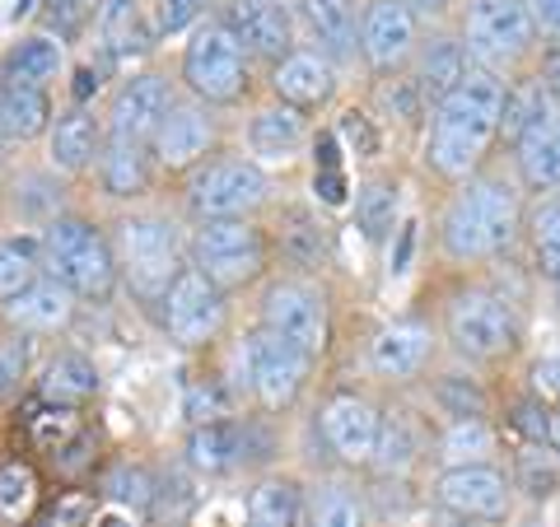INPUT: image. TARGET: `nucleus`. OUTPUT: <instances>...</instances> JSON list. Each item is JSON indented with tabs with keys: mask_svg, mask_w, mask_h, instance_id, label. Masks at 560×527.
<instances>
[{
	"mask_svg": "<svg viewBox=\"0 0 560 527\" xmlns=\"http://www.w3.org/2000/svg\"><path fill=\"white\" fill-rule=\"evenodd\" d=\"M504 98H510V80L490 75V70H471V75L430 108V136H425V164L440 173L444 183L463 187L477 178L486 154L495 150L504 131Z\"/></svg>",
	"mask_w": 560,
	"mask_h": 527,
	"instance_id": "nucleus-1",
	"label": "nucleus"
},
{
	"mask_svg": "<svg viewBox=\"0 0 560 527\" xmlns=\"http://www.w3.org/2000/svg\"><path fill=\"white\" fill-rule=\"evenodd\" d=\"M523 187L504 173H477L448 197L440 215V248L448 261L477 267V261H495L523 238Z\"/></svg>",
	"mask_w": 560,
	"mask_h": 527,
	"instance_id": "nucleus-2",
	"label": "nucleus"
},
{
	"mask_svg": "<svg viewBox=\"0 0 560 527\" xmlns=\"http://www.w3.org/2000/svg\"><path fill=\"white\" fill-rule=\"evenodd\" d=\"M463 43L471 61L490 75H528L537 51H541V28L528 0H467L463 10Z\"/></svg>",
	"mask_w": 560,
	"mask_h": 527,
	"instance_id": "nucleus-3",
	"label": "nucleus"
},
{
	"mask_svg": "<svg viewBox=\"0 0 560 527\" xmlns=\"http://www.w3.org/2000/svg\"><path fill=\"white\" fill-rule=\"evenodd\" d=\"M444 337L467 364H500L523 341V323L510 294L490 285H463L444 304Z\"/></svg>",
	"mask_w": 560,
	"mask_h": 527,
	"instance_id": "nucleus-4",
	"label": "nucleus"
},
{
	"mask_svg": "<svg viewBox=\"0 0 560 527\" xmlns=\"http://www.w3.org/2000/svg\"><path fill=\"white\" fill-rule=\"evenodd\" d=\"M43 267L84 298H108L117 285V257L90 220H51L43 238Z\"/></svg>",
	"mask_w": 560,
	"mask_h": 527,
	"instance_id": "nucleus-5",
	"label": "nucleus"
},
{
	"mask_svg": "<svg viewBox=\"0 0 560 527\" xmlns=\"http://www.w3.org/2000/svg\"><path fill=\"white\" fill-rule=\"evenodd\" d=\"M238 33L230 24H201L197 38L183 51V80L187 90L206 98V103H234L243 90H248V57H243Z\"/></svg>",
	"mask_w": 560,
	"mask_h": 527,
	"instance_id": "nucleus-6",
	"label": "nucleus"
},
{
	"mask_svg": "<svg viewBox=\"0 0 560 527\" xmlns=\"http://www.w3.org/2000/svg\"><path fill=\"white\" fill-rule=\"evenodd\" d=\"M514 481L510 471L495 462H467V467H444L434 477V504L448 518H471V523H510L514 514Z\"/></svg>",
	"mask_w": 560,
	"mask_h": 527,
	"instance_id": "nucleus-7",
	"label": "nucleus"
},
{
	"mask_svg": "<svg viewBox=\"0 0 560 527\" xmlns=\"http://www.w3.org/2000/svg\"><path fill=\"white\" fill-rule=\"evenodd\" d=\"M191 248H197V271H206L220 290L248 285L267 267V234L248 220H201Z\"/></svg>",
	"mask_w": 560,
	"mask_h": 527,
	"instance_id": "nucleus-8",
	"label": "nucleus"
},
{
	"mask_svg": "<svg viewBox=\"0 0 560 527\" xmlns=\"http://www.w3.org/2000/svg\"><path fill=\"white\" fill-rule=\"evenodd\" d=\"M121 271L136 285L140 298H160L173 290V280L183 276L178 267V234L160 215H136L121 224Z\"/></svg>",
	"mask_w": 560,
	"mask_h": 527,
	"instance_id": "nucleus-9",
	"label": "nucleus"
},
{
	"mask_svg": "<svg viewBox=\"0 0 560 527\" xmlns=\"http://www.w3.org/2000/svg\"><path fill=\"white\" fill-rule=\"evenodd\" d=\"M261 327L276 331L280 341L304 350L308 360H318L327 350V304L323 290L304 285V280H276L261 298Z\"/></svg>",
	"mask_w": 560,
	"mask_h": 527,
	"instance_id": "nucleus-10",
	"label": "nucleus"
},
{
	"mask_svg": "<svg viewBox=\"0 0 560 527\" xmlns=\"http://www.w3.org/2000/svg\"><path fill=\"white\" fill-rule=\"evenodd\" d=\"M271 178L253 160H220L191 183V210L201 220H243L267 201Z\"/></svg>",
	"mask_w": 560,
	"mask_h": 527,
	"instance_id": "nucleus-11",
	"label": "nucleus"
},
{
	"mask_svg": "<svg viewBox=\"0 0 560 527\" xmlns=\"http://www.w3.org/2000/svg\"><path fill=\"white\" fill-rule=\"evenodd\" d=\"M308 364L313 360L304 355V350L280 341L267 327L248 341V383H253V393L267 411H290L294 401H300L304 383H308Z\"/></svg>",
	"mask_w": 560,
	"mask_h": 527,
	"instance_id": "nucleus-12",
	"label": "nucleus"
},
{
	"mask_svg": "<svg viewBox=\"0 0 560 527\" xmlns=\"http://www.w3.org/2000/svg\"><path fill=\"white\" fill-rule=\"evenodd\" d=\"M318 434L346 467H370L378 453L383 411L360 393H331L318 411Z\"/></svg>",
	"mask_w": 560,
	"mask_h": 527,
	"instance_id": "nucleus-13",
	"label": "nucleus"
},
{
	"mask_svg": "<svg viewBox=\"0 0 560 527\" xmlns=\"http://www.w3.org/2000/svg\"><path fill=\"white\" fill-rule=\"evenodd\" d=\"M164 327L178 346H206L224 327V290L197 267H183L164 294Z\"/></svg>",
	"mask_w": 560,
	"mask_h": 527,
	"instance_id": "nucleus-14",
	"label": "nucleus"
},
{
	"mask_svg": "<svg viewBox=\"0 0 560 527\" xmlns=\"http://www.w3.org/2000/svg\"><path fill=\"white\" fill-rule=\"evenodd\" d=\"M420 47V20L407 0H370L360 14V57L370 61L378 75L401 70Z\"/></svg>",
	"mask_w": 560,
	"mask_h": 527,
	"instance_id": "nucleus-15",
	"label": "nucleus"
},
{
	"mask_svg": "<svg viewBox=\"0 0 560 527\" xmlns=\"http://www.w3.org/2000/svg\"><path fill=\"white\" fill-rule=\"evenodd\" d=\"M173 113V90L164 75H136L117 90L113 113H108V131L113 136H131L140 145H150L160 127Z\"/></svg>",
	"mask_w": 560,
	"mask_h": 527,
	"instance_id": "nucleus-16",
	"label": "nucleus"
},
{
	"mask_svg": "<svg viewBox=\"0 0 560 527\" xmlns=\"http://www.w3.org/2000/svg\"><path fill=\"white\" fill-rule=\"evenodd\" d=\"M434 350V331L425 323H393L370 341V368L378 378H416L425 374Z\"/></svg>",
	"mask_w": 560,
	"mask_h": 527,
	"instance_id": "nucleus-17",
	"label": "nucleus"
},
{
	"mask_svg": "<svg viewBox=\"0 0 560 527\" xmlns=\"http://www.w3.org/2000/svg\"><path fill=\"white\" fill-rule=\"evenodd\" d=\"M276 94L280 103H290V108H323V103H331V94H337V66H331V57H323V51H290L285 61L276 66Z\"/></svg>",
	"mask_w": 560,
	"mask_h": 527,
	"instance_id": "nucleus-18",
	"label": "nucleus"
},
{
	"mask_svg": "<svg viewBox=\"0 0 560 527\" xmlns=\"http://www.w3.org/2000/svg\"><path fill=\"white\" fill-rule=\"evenodd\" d=\"M416 84H420V94H425V103L434 108L440 98H448L458 84L477 70V61H471V51H467V43L463 38H430V43H420L416 47Z\"/></svg>",
	"mask_w": 560,
	"mask_h": 527,
	"instance_id": "nucleus-19",
	"label": "nucleus"
},
{
	"mask_svg": "<svg viewBox=\"0 0 560 527\" xmlns=\"http://www.w3.org/2000/svg\"><path fill=\"white\" fill-rule=\"evenodd\" d=\"M210 145H215V121L201 108H173L168 121L154 136V160L164 168H191L201 164Z\"/></svg>",
	"mask_w": 560,
	"mask_h": 527,
	"instance_id": "nucleus-20",
	"label": "nucleus"
},
{
	"mask_svg": "<svg viewBox=\"0 0 560 527\" xmlns=\"http://www.w3.org/2000/svg\"><path fill=\"white\" fill-rule=\"evenodd\" d=\"M230 28L238 33V43L248 51H261V57H276V61L290 57L294 28H290L285 5H276V0H238L230 14Z\"/></svg>",
	"mask_w": 560,
	"mask_h": 527,
	"instance_id": "nucleus-21",
	"label": "nucleus"
},
{
	"mask_svg": "<svg viewBox=\"0 0 560 527\" xmlns=\"http://www.w3.org/2000/svg\"><path fill=\"white\" fill-rule=\"evenodd\" d=\"M510 150H514V178L523 191H533V197L560 191V117L514 140Z\"/></svg>",
	"mask_w": 560,
	"mask_h": 527,
	"instance_id": "nucleus-22",
	"label": "nucleus"
},
{
	"mask_svg": "<svg viewBox=\"0 0 560 527\" xmlns=\"http://www.w3.org/2000/svg\"><path fill=\"white\" fill-rule=\"evenodd\" d=\"M300 14L323 57H355L360 47L355 0H300Z\"/></svg>",
	"mask_w": 560,
	"mask_h": 527,
	"instance_id": "nucleus-23",
	"label": "nucleus"
},
{
	"mask_svg": "<svg viewBox=\"0 0 560 527\" xmlns=\"http://www.w3.org/2000/svg\"><path fill=\"white\" fill-rule=\"evenodd\" d=\"M248 140H253V154L271 164H285L294 160V150L308 140V127H304V113L290 108V103H271V108H261L248 127Z\"/></svg>",
	"mask_w": 560,
	"mask_h": 527,
	"instance_id": "nucleus-24",
	"label": "nucleus"
},
{
	"mask_svg": "<svg viewBox=\"0 0 560 527\" xmlns=\"http://www.w3.org/2000/svg\"><path fill=\"white\" fill-rule=\"evenodd\" d=\"M98 173H103L108 197H140V191L150 187V154H145L140 140L108 131V140H103V154H98Z\"/></svg>",
	"mask_w": 560,
	"mask_h": 527,
	"instance_id": "nucleus-25",
	"label": "nucleus"
},
{
	"mask_svg": "<svg viewBox=\"0 0 560 527\" xmlns=\"http://www.w3.org/2000/svg\"><path fill=\"white\" fill-rule=\"evenodd\" d=\"M551 117H560V103L541 90V80L533 75H518V80H510V98H504V131H500V140L504 145H514V140H523L528 131H537V127H547Z\"/></svg>",
	"mask_w": 560,
	"mask_h": 527,
	"instance_id": "nucleus-26",
	"label": "nucleus"
},
{
	"mask_svg": "<svg viewBox=\"0 0 560 527\" xmlns=\"http://www.w3.org/2000/svg\"><path fill=\"white\" fill-rule=\"evenodd\" d=\"M401 187L397 178H364L360 191H355V230L370 238V243H383L401 230Z\"/></svg>",
	"mask_w": 560,
	"mask_h": 527,
	"instance_id": "nucleus-27",
	"label": "nucleus"
},
{
	"mask_svg": "<svg viewBox=\"0 0 560 527\" xmlns=\"http://www.w3.org/2000/svg\"><path fill=\"white\" fill-rule=\"evenodd\" d=\"M70 313H75V294H70L57 276L38 280V285L24 290L10 304V318L20 327H28V331H57V327L70 323Z\"/></svg>",
	"mask_w": 560,
	"mask_h": 527,
	"instance_id": "nucleus-28",
	"label": "nucleus"
},
{
	"mask_svg": "<svg viewBox=\"0 0 560 527\" xmlns=\"http://www.w3.org/2000/svg\"><path fill=\"white\" fill-rule=\"evenodd\" d=\"M94 154H103V127L94 121V113H66L57 121V131H51V164L61 173H80L94 164Z\"/></svg>",
	"mask_w": 560,
	"mask_h": 527,
	"instance_id": "nucleus-29",
	"label": "nucleus"
},
{
	"mask_svg": "<svg viewBox=\"0 0 560 527\" xmlns=\"http://www.w3.org/2000/svg\"><path fill=\"white\" fill-rule=\"evenodd\" d=\"M47 121H51L47 90H38V84H14V80L0 84V131L5 136L33 140L47 131Z\"/></svg>",
	"mask_w": 560,
	"mask_h": 527,
	"instance_id": "nucleus-30",
	"label": "nucleus"
},
{
	"mask_svg": "<svg viewBox=\"0 0 560 527\" xmlns=\"http://www.w3.org/2000/svg\"><path fill=\"white\" fill-rule=\"evenodd\" d=\"M523 238H528L537 276L556 280L560 276V191H547V197H537L528 206V215H523Z\"/></svg>",
	"mask_w": 560,
	"mask_h": 527,
	"instance_id": "nucleus-31",
	"label": "nucleus"
},
{
	"mask_svg": "<svg viewBox=\"0 0 560 527\" xmlns=\"http://www.w3.org/2000/svg\"><path fill=\"white\" fill-rule=\"evenodd\" d=\"M94 393H98V368H94V360H84L80 350H61V355L47 364L43 397L51 407H80V401H90Z\"/></svg>",
	"mask_w": 560,
	"mask_h": 527,
	"instance_id": "nucleus-32",
	"label": "nucleus"
},
{
	"mask_svg": "<svg viewBox=\"0 0 560 527\" xmlns=\"http://www.w3.org/2000/svg\"><path fill=\"white\" fill-rule=\"evenodd\" d=\"M430 401L440 407L444 420H490V388L481 378L463 374V368H448V374H440L430 383Z\"/></svg>",
	"mask_w": 560,
	"mask_h": 527,
	"instance_id": "nucleus-33",
	"label": "nucleus"
},
{
	"mask_svg": "<svg viewBox=\"0 0 560 527\" xmlns=\"http://www.w3.org/2000/svg\"><path fill=\"white\" fill-rule=\"evenodd\" d=\"M510 481L523 500H556L560 495V458L551 453V444H518L514 462H510Z\"/></svg>",
	"mask_w": 560,
	"mask_h": 527,
	"instance_id": "nucleus-34",
	"label": "nucleus"
},
{
	"mask_svg": "<svg viewBox=\"0 0 560 527\" xmlns=\"http://www.w3.org/2000/svg\"><path fill=\"white\" fill-rule=\"evenodd\" d=\"M243 527H308L300 485L285 481V477L261 481L248 495V523Z\"/></svg>",
	"mask_w": 560,
	"mask_h": 527,
	"instance_id": "nucleus-35",
	"label": "nucleus"
},
{
	"mask_svg": "<svg viewBox=\"0 0 560 527\" xmlns=\"http://www.w3.org/2000/svg\"><path fill=\"white\" fill-rule=\"evenodd\" d=\"M243 444H248V430H238L234 420H206L187 438V458L201 471H230L243 458Z\"/></svg>",
	"mask_w": 560,
	"mask_h": 527,
	"instance_id": "nucleus-36",
	"label": "nucleus"
},
{
	"mask_svg": "<svg viewBox=\"0 0 560 527\" xmlns=\"http://www.w3.org/2000/svg\"><path fill=\"white\" fill-rule=\"evenodd\" d=\"M327 248H331L327 224L313 210L304 206L280 210V253H285V261H294V267H323Z\"/></svg>",
	"mask_w": 560,
	"mask_h": 527,
	"instance_id": "nucleus-37",
	"label": "nucleus"
},
{
	"mask_svg": "<svg viewBox=\"0 0 560 527\" xmlns=\"http://www.w3.org/2000/svg\"><path fill=\"white\" fill-rule=\"evenodd\" d=\"M495 448H500V434L490 420H444V434H440L444 467L495 462Z\"/></svg>",
	"mask_w": 560,
	"mask_h": 527,
	"instance_id": "nucleus-38",
	"label": "nucleus"
},
{
	"mask_svg": "<svg viewBox=\"0 0 560 527\" xmlns=\"http://www.w3.org/2000/svg\"><path fill=\"white\" fill-rule=\"evenodd\" d=\"M308 527H370V508H364V495L346 481H327L318 485L308 508Z\"/></svg>",
	"mask_w": 560,
	"mask_h": 527,
	"instance_id": "nucleus-39",
	"label": "nucleus"
},
{
	"mask_svg": "<svg viewBox=\"0 0 560 527\" xmlns=\"http://www.w3.org/2000/svg\"><path fill=\"white\" fill-rule=\"evenodd\" d=\"M61 43H51V38H24V43H14L10 47V57H5V80L14 84H43L47 80H57V70H61Z\"/></svg>",
	"mask_w": 560,
	"mask_h": 527,
	"instance_id": "nucleus-40",
	"label": "nucleus"
},
{
	"mask_svg": "<svg viewBox=\"0 0 560 527\" xmlns=\"http://www.w3.org/2000/svg\"><path fill=\"white\" fill-rule=\"evenodd\" d=\"M33 508H38V471L28 462H5L0 467V527H24Z\"/></svg>",
	"mask_w": 560,
	"mask_h": 527,
	"instance_id": "nucleus-41",
	"label": "nucleus"
},
{
	"mask_svg": "<svg viewBox=\"0 0 560 527\" xmlns=\"http://www.w3.org/2000/svg\"><path fill=\"white\" fill-rule=\"evenodd\" d=\"M420 458V434L407 415H383V434H378V453L374 462L383 477H401V471H411Z\"/></svg>",
	"mask_w": 560,
	"mask_h": 527,
	"instance_id": "nucleus-42",
	"label": "nucleus"
},
{
	"mask_svg": "<svg viewBox=\"0 0 560 527\" xmlns=\"http://www.w3.org/2000/svg\"><path fill=\"white\" fill-rule=\"evenodd\" d=\"M43 280V257L33 243H20V238H5L0 243V298L14 304L24 290H33Z\"/></svg>",
	"mask_w": 560,
	"mask_h": 527,
	"instance_id": "nucleus-43",
	"label": "nucleus"
},
{
	"mask_svg": "<svg viewBox=\"0 0 560 527\" xmlns=\"http://www.w3.org/2000/svg\"><path fill=\"white\" fill-rule=\"evenodd\" d=\"M98 38L103 47L113 51V57H131L140 51V5L136 0H103L98 5Z\"/></svg>",
	"mask_w": 560,
	"mask_h": 527,
	"instance_id": "nucleus-44",
	"label": "nucleus"
},
{
	"mask_svg": "<svg viewBox=\"0 0 560 527\" xmlns=\"http://www.w3.org/2000/svg\"><path fill=\"white\" fill-rule=\"evenodd\" d=\"M510 430L518 434V444H547V430H551V407L541 397H518L510 407Z\"/></svg>",
	"mask_w": 560,
	"mask_h": 527,
	"instance_id": "nucleus-45",
	"label": "nucleus"
},
{
	"mask_svg": "<svg viewBox=\"0 0 560 527\" xmlns=\"http://www.w3.org/2000/svg\"><path fill=\"white\" fill-rule=\"evenodd\" d=\"M38 527H94V495L90 490H66L57 504H47Z\"/></svg>",
	"mask_w": 560,
	"mask_h": 527,
	"instance_id": "nucleus-46",
	"label": "nucleus"
},
{
	"mask_svg": "<svg viewBox=\"0 0 560 527\" xmlns=\"http://www.w3.org/2000/svg\"><path fill=\"white\" fill-rule=\"evenodd\" d=\"M337 140L355 154V160H370V154H378V131H374V117L370 113H360V108H350L341 113V127H337Z\"/></svg>",
	"mask_w": 560,
	"mask_h": 527,
	"instance_id": "nucleus-47",
	"label": "nucleus"
},
{
	"mask_svg": "<svg viewBox=\"0 0 560 527\" xmlns=\"http://www.w3.org/2000/svg\"><path fill=\"white\" fill-rule=\"evenodd\" d=\"M210 0H154V24L160 33H183L206 14Z\"/></svg>",
	"mask_w": 560,
	"mask_h": 527,
	"instance_id": "nucleus-48",
	"label": "nucleus"
},
{
	"mask_svg": "<svg viewBox=\"0 0 560 527\" xmlns=\"http://www.w3.org/2000/svg\"><path fill=\"white\" fill-rule=\"evenodd\" d=\"M528 393L541 397L547 407H560V346L547 350V355L528 368Z\"/></svg>",
	"mask_w": 560,
	"mask_h": 527,
	"instance_id": "nucleus-49",
	"label": "nucleus"
},
{
	"mask_svg": "<svg viewBox=\"0 0 560 527\" xmlns=\"http://www.w3.org/2000/svg\"><path fill=\"white\" fill-rule=\"evenodd\" d=\"M313 191H318L323 206H346V197H350L346 168H313Z\"/></svg>",
	"mask_w": 560,
	"mask_h": 527,
	"instance_id": "nucleus-50",
	"label": "nucleus"
},
{
	"mask_svg": "<svg viewBox=\"0 0 560 527\" xmlns=\"http://www.w3.org/2000/svg\"><path fill=\"white\" fill-rule=\"evenodd\" d=\"M533 75L541 80V90L560 103V43H541L537 61H533Z\"/></svg>",
	"mask_w": 560,
	"mask_h": 527,
	"instance_id": "nucleus-51",
	"label": "nucleus"
},
{
	"mask_svg": "<svg viewBox=\"0 0 560 527\" xmlns=\"http://www.w3.org/2000/svg\"><path fill=\"white\" fill-rule=\"evenodd\" d=\"M533 14H537V28L547 43H560V0H528Z\"/></svg>",
	"mask_w": 560,
	"mask_h": 527,
	"instance_id": "nucleus-52",
	"label": "nucleus"
},
{
	"mask_svg": "<svg viewBox=\"0 0 560 527\" xmlns=\"http://www.w3.org/2000/svg\"><path fill=\"white\" fill-rule=\"evenodd\" d=\"M411 248H416V224H401V230H397V248H393V271H407Z\"/></svg>",
	"mask_w": 560,
	"mask_h": 527,
	"instance_id": "nucleus-53",
	"label": "nucleus"
},
{
	"mask_svg": "<svg viewBox=\"0 0 560 527\" xmlns=\"http://www.w3.org/2000/svg\"><path fill=\"white\" fill-rule=\"evenodd\" d=\"M416 20H444V14L453 10V0H407Z\"/></svg>",
	"mask_w": 560,
	"mask_h": 527,
	"instance_id": "nucleus-54",
	"label": "nucleus"
},
{
	"mask_svg": "<svg viewBox=\"0 0 560 527\" xmlns=\"http://www.w3.org/2000/svg\"><path fill=\"white\" fill-rule=\"evenodd\" d=\"M47 10L57 14V20H75V14L84 10V0H47Z\"/></svg>",
	"mask_w": 560,
	"mask_h": 527,
	"instance_id": "nucleus-55",
	"label": "nucleus"
},
{
	"mask_svg": "<svg viewBox=\"0 0 560 527\" xmlns=\"http://www.w3.org/2000/svg\"><path fill=\"white\" fill-rule=\"evenodd\" d=\"M98 90V75H94V70H80V84H75V98L84 103V98H90Z\"/></svg>",
	"mask_w": 560,
	"mask_h": 527,
	"instance_id": "nucleus-56",
	"label": "nucleus"
},
{
	"mask_svg": "<svg viewBox=\"0 0 560 527\" xmlns=\"http://www.w3.org/2000/svg\"><path fill=\"white\" fill-rule=\"evenodd\" d=\"M547 444H551V453L560 458V407H551V430H547Z\"/></svg>",
	"mask_w": 560,
	"mask_h": 527,
	"instance_id": "nucleus-57",
	"label": "nucleus"
},
{
	"mask_svg": "<svg viewBox=\"0 0 560 527\" xmlns=\"http://www.w3.org/2000/svg\"><path fill=\"white\" fill-rule=\"evenodd\" d=\"M444 527H490V523H471V518H448Z\"/></svg>",
	"mask_w": 560,
	"mask_h": 527,
	"instance_id": "nucleus-58",
	"label": "nucleus"
},
{
	"mask_svg": "<svg viewBox=\"0 0 560 527\" xmlns=\"http://www.w3.org/2000/svg\"><path fill=\"white\" fill-rule=\"evenodd\" d=\"M551 294H556V304H560V276L551 280Z\"/></svg>",
	"mask_w": 560,
	"mask_h": 527,
	"instance_id": "nucleus-59",
	"label": "nucleus"
},
{
	"mask_svg": "<svg viewBox=\"0 0 560 527\" xmlns=\"http://www.w3.org/2000/svg\"><path fill=\"white\" fill-rule=\"evenodd\" d=\"M0 383H5V364H0Z\"/></svg>",
	"mask_w": 560,
	"mask_h": 527,
	"instance_id": "nucleus-60",
	"label": "nucleus"
}]
</instances>
